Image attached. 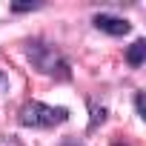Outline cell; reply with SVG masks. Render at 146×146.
Listing matches in <instances>:
<instances>
[{
	"label": "cell",
	"instance_id": "1",
	"mask_svg": "<svg viewBox=\"0 0 146 146\" xmlns=\"http://www.w3.org/2000/svg\"><path fill=\"white\" fill-rule=\"evenodd\" d=\"M26 57L32 60V66L40 72V75L60 78V80L69 78V63H66V57H63L54 46H49V43H43V40H29V43H26Z\"/></svg>",
	"mask_w": 146,
	"mask_h": 146
},
{
	"label": "cell",
	"instance_id": "8",
	"mask_svg": "<svg viewBox=\"0 0 146 146\" xmlns=\"http://www.w3.org/2000/svg\"><path fill=\"white\" fill-rule=\"evenodd\" d=\"M0 89H6V78H3V72H0Z\"/></svg>",
	"mask_w": 146,
	"mask_h": 146
},
{
	"label": "cell",
	"instance_id": "2",
	"mask_svg": "<svg viewBox=\"0 0 146 146\" xmlns=\"http://www.w3.org/2000/svg\"><path fill=\"white\" fill-rule=\"evenodd\" d=\"M66 117H69V112L63 106H49L40 100H29L17 112L20 126H32V129H52V126H60Z\"/></svg>",
	"mask_w": 146,
	"mask_h": 146
},
{
	"label": "cell",
	"instance_id": "4",
	"mask_svg": "<svg viewBox=\"0 0 146 146\" xmlns=\"http://www.w3.org/2000/svg\"><path fill=\"white\" fill-rule=\"evenodd\" d=\"M143 57H146V40H135L129 46V52H126V63L129 66H140Z\"/></svg>",
	"mask_w": 146,
	"mask_h": 146
},
{
	"label": "cell",
	"instance_id": "3",
	"mask_svg": "<svg viewBox=\"0 0 146 146\" xmlns=\"http://www.w3.org/2000/svg\"><path fill=\"white\" fill-rule=\"evenodd\" d=\"M95 29H100L112 37H123V35H129L132 26L123 17H115V15H95Z\"/></svg>",
	"mask_w": 146,
	"mask_h": 146
},
{
	"label": "cell",
	"instance_id": "10",
	"mask_svg": "<svg viewBox=\"0 0 146 146\" xmlns=\"http://www.w3.org/2000/svg\"><path fill=\"white\" fill-rule=\"evenodd\" d=\"M115 146H123V143H115Z\"/></svg>",
	"mask_w": 146,
	"mask_h": 146
},
{
	"label": "cell",
	"instance_id": "5",
	"mask_svg": "<svg viewBox=\"0 0 146 146\" xmlns=\"http://www.w3.org/2000/svg\"><path fill=\"white\" fill-rule=\"evenodd\" d=\"M89 109H92V120H89V129H98V126L106 120V109H103V106H98V103H89Z\"/></svg>",
	"mask_w": 146,
	"mask_h": 146
},
{
	"label": "cell",
	"instance_id": "9",
	"mask_svg": "<svg viewBox=\"0 0 146 146\" xmlns=\"http://www.w3.org/2000/svg\"><path fill=\"white\" fill-rule=\"evenodd\" d=\"M63 146H80V143H75V140H69V143H63Z\"/></svg>",
	"mask_w": 146,
	"mask_h": 146
},
{
	"label": "cell",
	"instance_id": "7",
	"mask_svg": "<svg viewBox=\"0 0 146 146\" xmlns=\"http://www.w3.org/2000/svg\"><path fill=\"white\" fill-rule=\"evenodd\" d=\"M32 9H37V3H15L12 6V12H32Z\"/></svg>",
	"mask_w": 146,
	"mask_h": 146
},
{
	"label": "cell",
	"instance_id": "6",
	"mask_svg": "<svg viewBox=\"0 0 146 146\" xmlns=\"http://www.w3.org/2000/svg\"><path fill=\"white\" fill-rule=\"evenodd\" d=\"M135 109H137V117H146V109H143V92L135 95Z\"/></svg>",
	"mask_w": 146,
	"mask_h": 146
}]
</instances>
